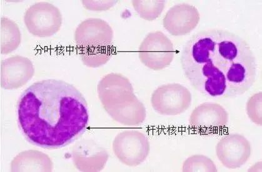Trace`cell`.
Here are the masks:
<instances>
[{
	"instance_id": "obj_11",
	"label": "cell",
	"mask_w": 262,
	"mask_h": 172,
	"mask_svg": "<svg viewBox=\"0 0 262 172\" xmlns=\"http://www.w3.org/2000/svg\"><path fill=\"white\" fill-rule=\"evenodd\" d=\"M76 168L80 171H100L108 162L109 154L99 143L90 139L78 141L72 149Z\"/></svg>"
},
{
	"instance_id": "obj_7",
	"label": "cell",
	"mask_w": 262,
	"mask_h": 172,
	"mask_svg": "<svg viewBox=\"0 0 262 172\" xmlns=\"http://www.w3.org/2000/svg\"><path fill=\"white\" fill-rule=\"evenodd\" d=\"M113 151L124 165L137 167L147 159L150 152V144L142 132L126 131L115 137L113 142Z\"/></svg>"
},
{
	"instance_id": "obj_13",
	"label": "cell",
	"mask_w": 262,
	"mask_h": 172,
	"mask_svg": "<svg viewBox=\"0 0 262 172\" xmlns=\"http://www.w3.org/2000/svg\"><path fill=\"white\" fill-rule=\"evenodd\" d=\"M35 74L32 62L21 56L5 59L1 64V86L7 90L20 88Z\"/></svg>"
},
{
	"instance_id": "obj_18",
	"label": "cell",
	"mask_w": 262,
	"mask_h": 172,
	"mask_svg": "<svg viewBox=\"0 0 262 172\" xmlns=\"http://www.w3.org/2000/svg\"><path fill=\"white\" fill-rule=\"evenodd\" d=\"M262 94L258 92L250 97L247 103V113L252 122L259 126H262L261 114Z\"/></svg>"
},
{
	"instance_id": "obj_1",
	"label": "cell",
	"mask_w": 262,
	"mask_h": 172,
	"mask_svg": "<svg viewBox=\"0 0 262 172\" xmlns=\"http://www.w3.org/2000/svg\"><path fill=\"white\" fill-rule=\"evenodd\" d=\"M180 60L191 85L211 97L240 96L257 78V60L251 47L227 30L210 29L195 34L185 44Z\"/></svg>"
},
{
	"instance_id": "obj_2",
	"label": "cell",
	"mask_w": 262,
	"mask_h": 172,
	"mask_svg": "<svg viewBox=\"0 0 262 172\" xmlns=\"http://www.w3.org/2000/svg\"><path fill=\"white\" fill-rule=\"evenodd\" d=\"M18 122L32 144L45 149H61L86 131L88 105L81 93L66 81H38L19 99Z\"/></svg>"
},
{
	"instance_id": "obj_9",
	"label": "cell",
	"mask_w": 262,
	"mask_h": 172,
	"mask_svg": "<svg viewBox=\"0 0 262 172\" xmlns=\"http://www.w3.org/2000/svg\"><path fill=\"white\" fill-rule=\"evenodd\" d=\"M229 120V114L221 104L205 103L193 110L189 124L196 133L212 135L224 129Z\"/></svg>"
},
{
	"instance_id": "obj_4",
	"label": "cell",
	"mask_w": 262,
	"mask_h": 172,
	"mask_svg": "<svg viewBox=\"0 0 262 172\" xmlns=\"http://www.w3.org/2000/svg\"><path fill=\"white\" fill-rule=\"evenodd\" d=\"M97 91L101 103L109 115L137 98L130 81L117 73L104 76L98 84Z\"/></svg>"
},
{
	"instance_id": "obj_12",
	"label": "cell",
	"mask_w": 262,
	"mask_h": 172,
	"mask_svg": "<svg viewBox=\"0 0 262 172\" xmlns=\"http://www.w3.org/2000/svg\"><path fill=\"white\" fill-rule=\"evenodd\" d=\"M201 20V15L193 6L182 4L173 6L166 14L163 24L174 36L188 35L195 29Z\"/></svg>"
},
{
	"instance_id": "obj_17",
	"label": "cell",
	"mask_w": 262,
	"mask_h": 172,
	"mask_svg": "<svg viewBox=\"0 0 262 172\" xmlns=\"http://www.w3.org/2000/svg\"><path fill=\"white\" fill-rule=\"evenodd\" d=\"M183 171H217L215 163L210 158L203 155H195L188 157L183 164Z\"/></svg>"
},
{
	"instance_id": "obj_6",
	"label": "cell",
	"mask_w": 262,
	"mask_h": 172,
	"mask_svg": "<svg viewBox=\"0 0 262 172\" xmlns=\"http://www.w3.org/2000/svg\"><path fill=\"white\" fill-rule=\"evenodd\" d=\"M140 60L154 70H160L170 66L173 60L174 49L172 42L160 31L148 34L139 50Z\"/></svg>"
},
{
	"instance_id": "obj_8",
	"label": "cell",
	"mask_w": 262,
	"mask_h": 172,
	"mask_svg": "<svg viewBox=\"0 0 262 172\" xmlns=\"http://www.w3.org/2000/svg\"><path fill=\"white\" fill-rule=\"evenodd\" d=\"M192 101L189 90L182 84H165L152 94L151 103L158 114L176 116L187 111Z\"/></svg>"
},
{
	"instance_id": "obj_5",
	"label": "cell",
	"mask_w": 262,
	"mask_h": 172,
	"mask_svg": "<svg viewBox=\"0 0 262 172\" xmlns=\"http://www.w3.org/2000/svg\"><path fill=\"white\" fill-rule=\"evenodd\" d=\"M24 22L28 32L38 38H49L60 30L62 15L60 10L47 2L31 6L25 13Z\"/></svg>"
},
{
	"instance_id": "obj_16",
	"label": "cell",
	"mask_w": 262,
	"mask_h": 172,
	"mask_svg": "<svg viewBox=\"0 0 262 172\" xmlns=\"http://www.w3.org/2000/svg\"><path fill=\"white\" fill-rule=\"evenodd\" d=\"M165 1H133L132 5L141 18L151 21L161 15L165 7Z\"/></svg>"
},
{
	"instance_id": "obj_14",
	"label": "cell",
	"mask_w": 262,
	"mask_h": 172,
	"mask_svg": "<svg viewBox=\"0 0 262 172\" xmlns=\"http://www.w3.org/2000/svg\"><path fill=\"white\" fill-rule=\"evenodd\" d=\"M53 163L48 155L40 151L21 152L11 161V171H52Z\"/></svg>"
},
{
	"instance_id": "obj_3",
	"label": "cell",
	"mask_w": 262,
	"mask_h": 172,
	"mask_svg": "<svg viewBox=\"0 0 262 172\" xmlns=\"http://www.w3.org/2000/svg\"><path fill=\"white\" fill-rule=\"evenodd\" d=\"M78 55L86 66L100 67L112 58L114 32L108 22L89 18L78 25L74 34Z\"/></svg>"
},
{
	"instance_id": "obj_15",
	"label": "cell",
	"mask_w": 262,
	"mask_h": 172,
	"mask_svg": "<svg viewBox=\"0 0 262 172\" xmlns=\"http://www.w3.org/2000/svg\"><path fill=\"white\" fill-rule=\"evenodd\" d=\"M21 35L18 25L10 19L1 18V53L8 55L15 51L20 44Z\"/></svg>"
},
{
	"instance_id": "obj_10",
	"label": "cell",
	"mask_w": 262,
	"mask_h": 172,
	"mask_svg": "<svg viewBox=\"0 0 262 172\" xmlns=\"http://www.w3.org/2000/svg\"><path fill=\"white\" fill-rule=\"evenodd\" d=\"M252 154L251 144L244 135L228 134L216 146V154L222 165L229 169L241 168Z\"/></svg>"
},
{
	"instance_id": "obj_19",
	"label": "cell",
	"mask_w": 262,
	"mask_h": 172,
	"mask_svg": "<svg viewBox=\"0 0 262 172\" xmlns=\"http://www.w3.org/2000/svg\"><path fill=\"white\" fill-rule=\"evenodd\" d=\"M117 4V1H82V5L86 10L94 11L108 10Z\"/></svg>"
}]
</instances>
